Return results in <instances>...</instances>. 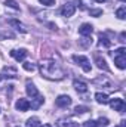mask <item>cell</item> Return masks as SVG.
Instances as JSON below:
<instances>
[{
    "mask_svg": "<svg viewBox=\"0 0 126 127\" xmlns=\"http://www.w3.org/2000/svg\"><path fill=\"white\" fill-rule=\"evenodd\" d=\"M55 105L60 106V108H67L71 105V97L68 95H60L55 99Z\"/></svg>",
    "mask_w": 126,
    "mask_h": 127,
    "instance_id": "obj_7",
    "label": "cell"
},
{
    "mask_svg": "<svg viewBox=\"0 0 126 127\" xmlns=\"http://www.w3.org/2000/svg\"><path fill=\"white\" fill-rule=\"evenodd\" d=\"M126 49L125 47H120L117 49L114 53H113V58H114V64L119 69H125L126 68Z\"/></svg>",
    "mask_w": 126,
    "mask_h": 127,
    "instance_id": "obj_3",
    "label": "cell"
},
{
    "mask_svg": "<svg viewBox=\"0 0 126 127\" xmlns=\"http://www.w3.org/2000/svg\"><path fill=\"white\" fill-rule=\"evenodd\" d=\"M95 62H96V66L99 69H104V71H108V66H107V62L101 58V56H95Z\"/></svg>",
    "mask_w": 126,
    "mask_h": 127,
    "instance_id": "obj_16",
    "label": "cell"
},
{
    "mask_svg": "<svg viewBox=\"0 0 126 127\" xmlns=\"http://www.w3.org/2000/svg\"><path fill=\"white\" fill-rule=\"evenodd\" d=\"M89 111V108L88 106H83V105H80V106H76L74 108V112L76 114H79V115H82V114H85V112H88Z\"/></svg>",
    "mask_w": 126,
    "mask_h": 127,
    "instance_id": "obj_19",
    "label": "cell"
},
{
    "mask_svg": "<svg viewBox=\"0 0 126 127\" xmlns=\"http://www.w3.org/2000/svg\"><path fill=\"white\" fill-rule=\"evenodd\" d=\"M101 13H102L101 9H91V15H92V16H98V15H101Z\"/></svg>",
    "mask_w": 126,
    "mask_h": 127,
    "instance_id": "obj_25",
    "label": "cell"
},
{
    "mask_svg": "<svg viewBox=\"0 0 126 127\" xmlns=\"http://www.w3.org/2000/svg\"><path fill=\"white\" fill-rule=\"evenodd\" d=\"M4 4H6L7 7H12V9H15V10H19V6H18V3H16L15 0H6Z\"/></svg>",
    "mask_w": 126,
    "mask_h": 127,
    "instance_id": "obj_20",
    "label": "cell"
},
{
    "mask_svg": "<svg viewBox=\"0 0 126 127\" xmlns=\"http://www.w3.org/2000/svg\"><path fill=\"white\" fill-rule=\"evenodd\" d=\"M43 127H51V126H49V124H45V126H43Z\"/></svg>",
    "mask_w": 126,
    "mask_h": 127,
    "instance_id": "obj_27",
    "label": "cell"
},
{
    "mask_svg": "<svg viewBox=\"0 0 126 127\" xmlns=\"http://www.w3.org/2000/svg\"><path fill=\"white\" fill-rule=\"evenodd\" d=\"M39 1L45 6H54L55 4V0H39Z\"/></svg>",
    "mask_w": 126,
    "mask_h": 127,
    "instance_id": "obj_24",
    "label": "cell"
},
{
    "mask_svg": "<svg viewBox=\"0 0 126 127\" xmlns=\"http://www.w3.org/2000/svg\"><path fill=\"white\" fill-rule=\"evenodd\" d=\"M22 68H24L25 71H34V69H36V65L31 64V62H24L22 64Z\"/></svg>",
    "mask_w": 126,
    "mask_h": 127,
    "instance_id": "obj_21",
    "label": "cell"
},
{
    "mask_svg": "<svg viewBox=\"0 0 126 127\" xmlns=\"http://www.w3.org/2000/svg\"><path fill=\"white\" fill-rule=\"evenodd\" d=\"M95 127H104V126H95Z\"/></svg>",
    "mask_w": 126,
    "mask_h": 127,
    "instance_id": "obj_28",
    "label": "cell"
},
{
    "mask_svg": "<svg viewBox=\"0 0 126 127\" xmlns=\"http://www.w3.org/2000/svg\"><path fill=\"white\" fill-rule=\"evenodd\" d=\"M9 55H10L15 61L22 62V61L25 59V56H27V50H25V49H13V50L9 52Z\"/></svg>",
    "mask_w": 126,
    "mask_h": 127,
    "instance_id": "obj_6",
    "label": "cell"
},
{
    "mask_svg": "<svg viewBox=\"0 0 126 127\" xmlns=\"http://www.w3.org/2000/svg\"><path fill=\"white\" fill-rule=\"evenodd\" d=\"M73 86H74V89H76L77 93H85V92H88V84H86L85 81H82V80H74V81H73Z\"/></svg>",
    "mask_w": 126,
    "mask_h": 127,
    "instance_id": "obj_11",
    "label": "cell"
},
{
    "mask_svg": "<svg viewBox=\"0 0 126 127\" xmlns=\"http://www.w3.org/2000/svg\"><path fill=\"white\" fill-rule=\"evenodd\" d=\"M25 92H27V95L31 97L30 108H33V109H39V108L43 105V102H45V97L39 93L37 87L33 84L31 81H27V84H25Z\"/></svg>",
    "mask_w": 126,
    "mask_h": 127,
    "instance_id": "obj_2",
    "label": "cell"
},
{
    "mask_svg": "<svg viewBox=\"0 0 126 127\" xmlns=\"http://www.w3.org/2000/svg\"><path fill=\"white\" fill-rule=\"evenodd\" d=\"M116 16H117L119 19H125L126 18V7L125 6H122V7H119V9L116 10Z\"/></svg>",
    "mask_w": 126,
    "mask_h": 127,
    "instance_id": "obj_17",
    "label": "cell"
},
{
    "mask_svg": "<svg viewBox=\"0 0 126 127\" xmlns=\"http://www.w3.org/2000/svg\"><path fill=\"white\" fill-rule=\"evenodd\" d=\"M107 124H108V118H105V117H104V118H102V117H101V118H99V120H98V123H96V126H107Z\"/></svg>",
    "mask_w": 126,
    "mask_h": 127,
    "instance_id": "obj_23",
    "label": "cell"
},
{
    "mask_svg": "<svg viewBox=\"0 0 126 127\" xmlns=\"http://www.w3.org/2000/svg\"><path fill=\"white\" fill-rule=\"evenodd\" d=\"M95 1H98V3H102V1H105V0H95Z\"/></svg>",
    "mask_w": 126,
    "mask_h": 127,
    "instance_id": "obj_26",
    "label": "cell"
},
{
    "mask_svg": "<svg viewBox=\"0 0 126 127\" xmlns=\"http://www.w3.org/2000/svg\"><path fill=\"white\" fill-rule=\"evenodd\" d=\"M73 61L77 64L85 72L91 71V62H89V59L86 56H83V55H73Z\"/></svg>",
    "mask_w": 126,
    "mask_h": 127,
    "instance_id": "obj_4",
    "label": "cell"
},
{
    "mask_svg": "<svg viewBox=\"0 0 126 127\" xmlns=\"http://www.w3.org/2000/svg\"><path fill=\"white\" fill-rule=\"evenodd\" d=\"M25 127H42V121L39 117H31L25 121Z\"/></svg>",
    "mask_w": 126,
    "mask_h": 127,
    "instance_id": "obj_13",
    "label": "cell"
},
{
    "mask_svg": "<svg viewBox=\"0 0 126 127\" xmlns=\"http://www.w3.org/2000/svg\"><path fill=\"white\" fill-rule=\"evenodd\" d=\"M108 103H110V106H111L114 111H119V112H123V111H125V102H123V99H120V97L110 99Z\"/></svg>",
    "mask_w": 126,
    "mask_h": 127,
    "instance_id": "obj_5",
    "label": "cell"
},
{
    "mask_svg": "<svg viewBox=\"0 0 126 127\" xmlns=\"http://www.w3.org/2000/svg\"><path fill=\"white\" fill-rule=\"evenodd\" d=\"M9 24L12 25V27H15V30H18V31H21V32H27V28L19 22V21H16V19H10L9 21Z\"/></svg>",
    "mask_w": 126,
    "mask_h": 127,
    "instance_id": "obj_15",
    "label": "cell"
},
{
    "mask_svg": "<svg viewBox=\"0 0 126 127\" xmlns=\"http://www.w3.org/2000/svg\"><path fill=\"white\" fill-rule=\"evenodd\" d=\"M61 15L65 16V18H70V16H73L74 15V12H76V6L73 4V3H65L63 7H61Z\"/></svg>",
    "mask_w": 126,
    "mask_h": 127,
    "instance_id": "obj_8",
    "label": "cell"
},
{
    "mask_svg": "<svg viewBox=\"0 0 126 127\" xmlns=\"http://www.w3.org/2000/svg\"><path fill=\"white\" fill-rule=\"evenodd\" d=\"M122 1H125V0H122Z\"/></svg>",
    "mask_w": 126,
    "mask_h": 127,
    "instance_id": "obj_29",
    "label": "cell"
},
{
    "mask_svg": "<svg viewBox=\"0 0 126 127\" xmlns=\"http://www.w3.org/2000/svg\"><path fill=\"white\" fill-rule=\"evenodd\" d=\"M95 100L98 102V103H108V96L105 95V93H101V92H98V93H95Z\"/></svg>",
    "mask_w": 126,
    "mask_h": 127,
    "instance_id": "obj_14",
    "label": "cell"
},
{
    "mask_svg": "<svg viewBox=\"0 0 126 127\" xmlns=\"http://www.w3.org/2000/svg\"><path fill=\"white\" fill-rule=\"evenodd\" d=\"M39 69H40L42 77H45L46 80L60 81L65 77V71L55 59H43L39 64Z\"/></svg>",
    "mask_w": 126,
    "mask_h": 127,
    "instance_id": "obj_1",
    "label": "cell"
},
{
    "mask_svg": "<svg viewBox=\"0 0 126 127\" xmlns=\"http://www.w3.org/2000/svg\"><path fill=\"white\" fill-rule=\"evenodd\" d=\"M79 124L77 123H74L73 120H64L63 123V127H77Z\"/></svg>",
    "mask_w": 126,
    "mask_h": 127,
    "instance_id": "obj_22",
    "label": "cell"
},
{
    "mask_svg": "<svg viewBox=\"0 0 126 127\" xmlns=\"http://www.w3.org/2000/svg\"><path fill=\"white\" fill-rule=\"evenodd\" d=\"M15 108L18 111H21V112H25V111L30 109V100L28 99H24V97H19L16 100V103H15Z\"/></svg>",
    "mask_w": 126,
    "mask_h": 127,
    "instance_id": "obj_9",
    "label": "cell"
},
{
    "mask_svg": "<svg viewBox=\"0 0 126 127\" xmlns=\"http://www.w3.org/2000/svg\"><path fill=\"white\" fill-rule=\"evenodd\" d=\"M110 44H111V41H110L105 35L101 34V35H99V46H105V47H108Z\"/></svg>",
    "mask_w": 126,
    "mask_h": 127,
    "instance_id": "obj_18",
    "label": "cell"
},
{
    "mask_svg": "<svg viewBox=\"0 0 126 127\" xmlns=\"http://www.w3.org/2000/svg\"><path fill=\"white\" fill-rule=\"evenodd\" d=\"M99 83H101L105 89H114V87H113V83H111L105 75H101V77H98V78L94 80V84H99Z\"/></svg>",
    "mask_w": 126,
    "mask_h": 127,
    "instance_id": "obj_10",
    "label": "cell"
},
{
    "mask_svg": "<svg viewBox=\"0 0 126 127\" xmlns=\"http://www.w3.org/2000/svg\"><path fill=\"white\" fill-rule=\"evenodd\" d=\"M92 31H94V27H92L91 24H82L80 28H79L80 35H83V37H89V35L92 34Z\"/></svg>",
    "mask_w": 126,
    "mask_h": 127,
    "instance_id": "obj_12",
    "label": "cell"
}]
</instances>
